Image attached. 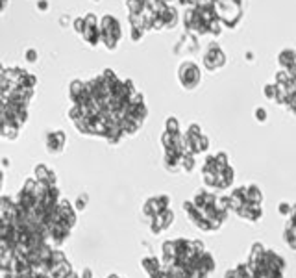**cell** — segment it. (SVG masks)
I'll return each instance as SVG.
<instances>
[{"instance_id":"7a4b0ae2","label":"cell","mask_w":296,"mask_h":278,"mask_svg":"<svg viewBox=\"0 0 296 278\" xmlns=\"http://www.w3.org/2000/svg\"><path fill=\"white\" fill-rule=\"evenodd\" d=\"M281 269L283 262L272 252H259L248 265H241L237 271L230 273L228 278H281Z\"/></svg>"},{"instance_id":"6da1fadb","label":"cell","mask_w":296,"mask_h":278,"mask_svg":"<svg viewBox=\"0 0 296 278\" xmlns=\"http://www.w3.org/2000/svg\"><path fill=\"white\" fill-rule=\"evenodd\" d=\"M72 123L84 134L117 141L141 126L146 108L130 82H122L111 70L87 84H72Z\"/></svg>"},{"instance_id":"3957f363","label":"cell","mask_w":296,"mask_h":278,"mask_svg":"<svg viewBox=\"0 0 296 278\" xmlns=\"http://www.w3.org/2000/svg\"><path fill=\"white\" fill-rule=\"evenodd\" d=\"M102 30H107L106 34H109V35H111L109 48H113L115 43L121 39V26H119V23L115 21L113 17H106V19H104V23H102Z\"/></svg>"}]
</instances>
